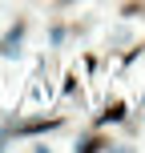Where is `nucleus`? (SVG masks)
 <instances>
[{
    "label": "nucleus",
    "mask_w": 145,
    "mask_h": 153,
    "mask_svg": "<svg viewBox=\"0 0 145 153\" xmlns=\"http://www.w3.org/2000/svg\"><path fill=\"white\" fill-rule=\"evenodd\" d=\"M77 149H109V141H105V137H81Z\"/></svg>",
    "instance_id": "obj_1"
},
{
    "label": "nucleus",
    "mask_w": 145,
    "mask_h": 153,
    "mask_svg": "<svg viewBox=\"0 0 145 153\" xmlns=\"http://www.w3.org/2000/svg\"><path fill=\"white\" fill-rule=\"evenodd\" d=\"M121 117H125V105H121V101H113V105L105 109V117H101V121H121Z\"/></svg>",
    "instance_id": "obj_2"
}]
</instances>
